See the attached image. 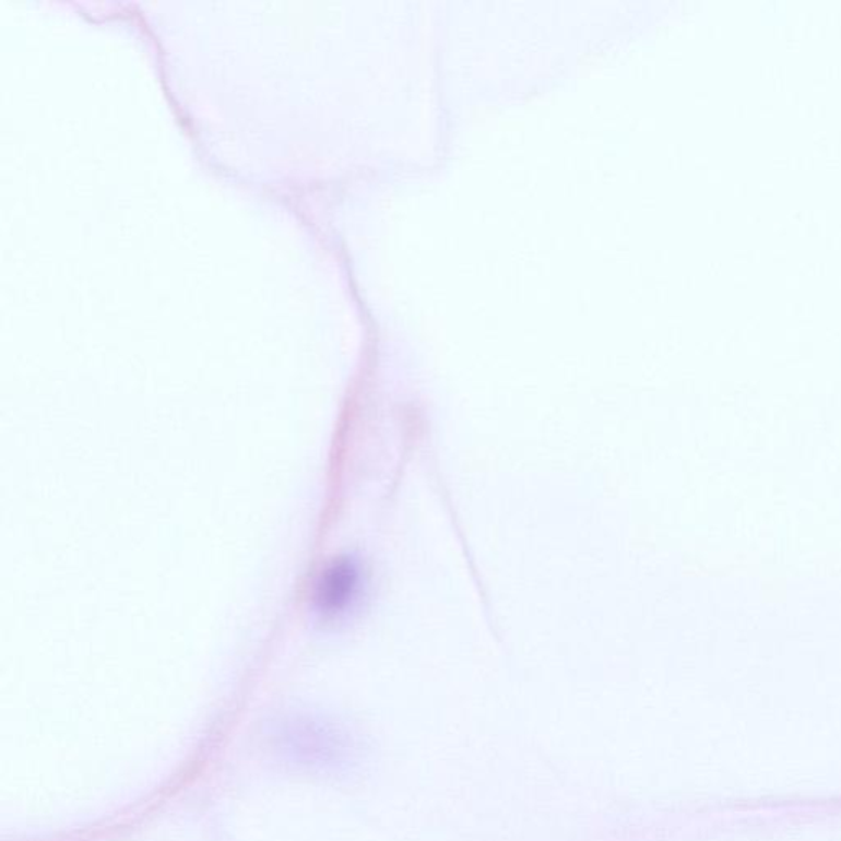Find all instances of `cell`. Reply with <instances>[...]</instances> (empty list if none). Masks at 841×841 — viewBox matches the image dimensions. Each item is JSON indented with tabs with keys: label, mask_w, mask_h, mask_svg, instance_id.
I'll return each instance as SVG.
<instances>
[{
	"label": "cell",
	"mask_w": 841,
	"mask_h": 841,
	"mask_svg": "<svg viewBox=\"0 0 841 841\" xmlns=\"http://www.w3.org/2000/svg\"><path fill=\"white\" fill-rule=\"evenodd\" d=\"M358 589V573L351 564H337L328 570L319 585V602L328 613H339L354 600Z\"/></svg>",
	"instance_id": "cell-1"
}]
</instances>
